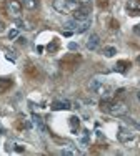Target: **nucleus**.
<instances>
[{
	"label": "nucleus",
	"mask_w": 140,
	"mask_h": 156,
	"mask_svg": "<svg viewBox=\"0 0 140 156\" xmlns=\"http://www.w3.org/2000/svg\"><path fill=\"white\" fill-rule=\"evenodd\" d=\"M100 110L105 111V113H110V115H115V116H123V115H127V110L128 106L125 105L123 101H120V100H102L100 101Z\"/></svg>",
	"instance_id": "1"
},
{
	"label": "nucleus",
	"mask_w": 140,
	"mask_h": 156,
	"mask_svg": "<svg viewBox=\"0 0 140 156\" xmlns=\"http://www.w3.org/2000/svg\"><path fill=\"white\" fill-rule=\"evenodd\" d=\"M3 10H5L7 15L15 18V20L22 17V3L18 0H5L3 2Z\"/></svg>",
	"instance_id": "2"
},
{
	"label": "nucleus",
	"mask_w": 140,
	"mask_h": 156,
	"mask_svg": "<svg viewBox=\"0 0 140 156\" xmlns=\"http://www.w3.org/2000/svg\"><path fill=\"white\" fill-rule=\"evenodd\" d=\"M82 62V57L77 53H70V55H65L64 58L60 60V66L64 70H68V72H72V70H75L77 66H79V63Z\"/></svg>",
	"instance_id": "3"
},
{
	"label": "nucleus",
	"mask_w": 140,
	"mask_h": 156,
	"mask_svg": "<svg viewBox=\"0 0 140 156\" xmlns=\"http://www.w3.org/2000/svg\"><path fill=\"white\" fill-rule=\"evenodd\" d=\"M53 9L58 13H70L72 10L79 9V2H70V0H53Z\"/></svg>",
	"instance_id": "4"
},
{
	"label": "nucleus",
	"mask_w": 140,
	"mask_h": 156,
	"mask_svg": "<svg viewBox=\"0 0 140 156\" xmlns=\"http://www.w3.org/2000/svg\"><path fill=\"white\" fill-rule=\"evenodd\" d=\"M88 90L94 91V93H98V95H107L109 93V87H105L102 81L98 80H90L88 81Z\"/></svg>",
	"instance_id": "5"
},
{
	"label": "nucleus",
	"mask_w": 140,
	"mask_h": 156,
	"mask_svg": "<svg viewBox=\"0 0 140 156\" xmlns=\"http://www.w3.org/2000/svg\"><path fill=\"white\" fill-rule=\"evenodd\" d=\"M90 12H92V9L79 7V9L73 10V20H77V22H87V20H90Z\"/></svg>",
	"instance_id": "6"
},
{
	"label": "nucleus",
	"mask_w": 140,
	"mask_h": 156,
	"mask_svg": "<svg viewBox=\"0 0 140 156\" xmlns=\"http://www.w3.org/2000/svg\"><path fill=\"white\" fill-rule=\"evenodd\" d=\"M24 72H25V75H27V78H30V80H39L40 78L39 66L34 65V63H30V62L27 63V66L24 68Z\"/></svg>",
	"instance_id": "7"
},
{
	"label": "nucleus",
	"mask_w": 140,
	"mask_h": 156,
	"mask_svg": "<svg viewBox=\"0 0 140 156\" xmlns=\"http://www.w3.org/2000/svg\"><path fill=\"white\" fill-rule=\"evenodd\" d=\"M127 12L130 15H140V0H128L127 2Z\"/></svg>",
	"instance_id": "8"
},
{
	"label": "nucleus",
	"mask_w": 140,
	"mask_h": 156,
	"mask_svg": "<svg viewBox=\"0 0 140 156\" xmlns=\"http://www.w3.org/2000/svg\"><path fill=\"white\" fill-rule=\"evenodd\" d=\"M98 45H100V37H98L97 33H92L87 40V48L88 50H97Z\"/></svg>",
	"instance_id": "9"
},
{
	"label": "nucleus",
	"mask_w": 140,
	"mask_h": 156,
	"mask_svg": "<svg viewBox=\"0 0 140 156\" xmlns=\"http://www.w3.org/2000/svg\"><path fill=\"white\" fill-rule=\"evenodd\" d=\"M68 108H72V105H70V101H67V100H57V101L52 103V110H53V111L68 110Z\"/></svg>",
	"instance_id": "10"
},
{
	"label": "nucleus",
	"mask_w": 140,
	"mask_h": 156,
	"mask_svg": "<svg viewBox=\"0 0 140 156\" xmlns=\"http://www.w3.org/2000/svg\"><path fill=\"white\" fill-rule=\"evenodd\" d=\"M132 66V63L128 62V60H120V62H117V65H115V72H119V73H127V70Z\"/></svg>",
	"instance_id": "11"
},
{
	"label": "nucleus",
	"mask_w": 140,
	"mask_h": 156,
	"mask_svg": "<svg viewBox=\"0 0 140 156\" xmlns=\"http://www.w3.org/2000/svg\"><path fill=\"white\" fill-rule=\"evenodd\" d=\"M12 85H13V81L10 78H0V95L5 93L7 90H10Z\"/></svg>",
	"instance_id": "12"
},
{
	"label": "nucleus",
	"mask_w": 140,
	"mask_h": 156,
	"mask_svg": "<svg viewBox=\"0 0 140 156\" xmlns=\"http://www.w3.org/2000/svg\"><path fill=\"white\" fill-rule=\"evenodd\" d=\"M119 140L122 141V143H127V141H130V140H134V133H130V131H127V129H120L119 131Z\"/></svg>",
	"instance_id": "13"
},
{
	"label": "nucleus",
	"mask_w": 140,
	"mask_h": 156,
	"mask_svg": "<svg viewBox=\"0 0 140 156\" xmlns=\"http://www.w3.org/2000/svg\"><path fill=\"white\" fill-rule=\"evenodd\" d=\"M32 121H34V125H35V126H37V128H39L42 133H47V128H45V125H43V120H42L40 116L34 115V116H32Z\"/></svg>",
	"instance_id": "14"
},
{
	"label": "nucleus",
	"mask_w": 140,
	"mask_h": 156,
	"mask_svg": "<svg viewBox=\"0 0 140 156\" xmlns=\"http://www.w3.org/2000/svg\"><path fill=\"white\" fill-rule=\"evenodd\" d=\"M22 5H25V9H28V10H37L40 2L39 0H22Z\"/></svg>",
	"instance_id": "15"
},
{
	"label": "nucleus",
	"mask_w": 140,
	"mask_h": 156,
	"mask_svg": "<svg viewBox=\"0 0 140 156\" xmlns=\"http://www.w3.org/2000/svg\"><path fill=\"white\" fill-rule=\"evenodd\" d=\"M62 154H67V156H77V154H80V151L77 150V148H73V146H67L65 150H62Z\"/></svg>",
	"instance_id": "16"
},
{
	"label": "nucleus",
	"mask_w": 140,
	"mask_h": 156,
	"mask_svg": "<svg viewBox=\"0 0 140 156\" xmlns=\"http://www.w3.org/2000/svg\"><path fill=\"white\" fill-rule=\"evenodd\" d=\"M88 27H90V20H87V22H79V27H77V33H83V32H87L88 30Z\"/></svg>",
	"instance_id": "17"
},
{
	"label": "nucleus",
	"mask_w": 140,
	"mask_h": 156,
	"mask_svg": "<svg viewBox=\"0 0 140 156\" xmlns=\"http://www.w3.org/2000/svg\"><path fill=\"white\" fill-rule=\"evenodd\" d=\"M77 27H79V22H77V20H70V22L65 23V28H67L68 32H75Z\"/></svg>",
	"instance_id": "18"
},
{
	"label": "nucleus",
	"mask_w": 140,
	"mask_h": 156,
	"mask_svg": "<svg viewBox=\"0 0 140 156\" xmlns=\"http://www.w3.org/2000/svg\"><path fill=\"white\" fill-rule=\"evenodd\" d=\"M115 53H117L115 47H105V48H104V55H105L107 58H112Z\"/></svg>",
	"instance_id": "19"
},
{
	"label": "nucleus",
	"mask_w": 140,
	"mask_h": 156,
	"mask_svg": "<svg viewBox=\"0 0 140 156\" xmlns=\"http://www.w3.org/2000/svg\"><path fill=\"white\" fill-rule=\"evenodd\" d=\"M79 125H80V121H79L77 116L70 118V128H72V131H77V129H79Z\"/></svg>",
	"instance_id": "20"
},
{
	"label": "nucleus",
	"mask_w": 140,
	"mask_h": 156,
	"mask_svg": "<svg viewBox=\"0 0 140 156\" xmlns=\"http://www.w3.org/2000/svg\"><path fill=\"white\" fill-rule=\"evenodd\" d=\"M47 50H49V53H55V51H57V50H58V40H57V38H55V40H53V42H52V43H50V45H49V47H47Z\"/></svg>",
	"instance_id": "21"
},
{
	"label": "nucleus",
	"mask_w": 140,
	"mask_h": 156,
	"mask_svg": "<svg viewBox=\"0 0 140 156\" xmlns=\"http://www.w3.org/2000/svg\"><path fill=\"white\" fill-rule=\"evenodd\" d=\"M110 3V0H97V5L100 7V9H107Z\"/></svg>",
	"instance_id": "22"
},
{
	"label": "nucleus",
	"mask_w": 140,
	"mask_h": 156,
	"mask_svg": "<svg viewBox=\"0 0 140 156\" xmlns=\"http://www.w3.org/2000/svg\"><path fill=\"white\" fill-rule=\"evenodd\" d=\"M17 37H18V30H10V32H9V38H10V40L17 38Z\"/></svg>",
	"instance_id": "23"
},
{
	"label": "nucleus",
	"mask_w": 140,
	"mask_h": 156,
	"mask_svg": "<svg viewBox=\"0 0 140 156\" xmlns=\"http://www.w3.org/2000/svg\"><path fill=\"white\" fill-rule=\"evenodd\" d=\"M110 28L117 30V28H119V22H117V20H113V18H112V20H110Z\"/></svg>",
	"instance_id": "24"
},
{
	"label": "nucleus",
	"mask_w": 140,
	"mask_h": 156,
	"mask_svg": "<svg viewBox=\"0 0 140 156\" xmlns=\"http://www.w3.org/2000/svg\"><path fill=\"white\" fill-rule=\"evenodd\" d=\"M7 58H10V60H15V53H13V51H7Z\"/></svg>",
	"instance_id": "25"
},
{
	"label": "nucleus",
	"mask_w": 140,
	"mask_h": 156,
	"mask_svg": "<svg viewBox=\"0 0 140 156\" xmlns=\"http://www.w3.org/2000/svg\"><path fill=\"white\" fill-rule=\"evenodd\" d=\"M18 43H20V45H27V38H24V37H18Z\"/></svg>",
	"instance_id": "26"
},
{
	"label": "nucleus",
	"mask_w": 140,
	"mask_h": 156,
	"mask_svg": "<svg viewBox=\"0 0 140 156\" xmlns=\"http://www.w3.org/2000/svg\"><path fill=\"white\" fill-rule=\"evenodd\" d=\"M68 48H70V50H77L79 45H77V43H68Z\"/></svg>",
	"instance_id": "27"
},
{
	"label": "nucleus",
	"mask_w": 140,
	"mask_h": 156,
	"mask_svg": "<svg viewBox=\"0 0 140 156\" xmlns=\"http://www.w3.org/2000/svg\"><path fill=\"white\" fill-rule=\"evenodd\" d=\"M5 32V23H3V20H0V33Z\"/></svg>",
	"instance_id": "28"
},
{
	"label": "nucleus",
	"mask_w": 140,
	"mask_h": 156,
	"mask_svg": "<svg viewBox=\"0 0 140 156\" xmlns=\"http://www.w3.org/2000/svg\"><path fill=\"white\" fill-rule=\"evenodd\" d=\"M134 32H135V33H138V35H140V25H135V27H134Z\"/></svg>",
	"instance_id": "29"
},
{
	"label": "nucleus",
	"mask_w": 140,
	"mask_h": 156,
	"mask_svg": "<svg viewBox=\"0 0 140 156\" xmlns=\"http://www.w3.org/2000/svg\"><path fill=\"white\" fill-rule=\"evenodd\" d=\"M137 98H138V101H140V91H138V93H137Z\"/></svg>",
	"instance_id": "30"
},
{
	"label": "nucleus",
	"mask_w": 140,
	"mask_h": 156,
	"mask_svg": "<svg viewBox=\"0 0 140 156\" xmlns=\"http://www.w3.org/2000/svg\"><path fill=\"white\" fill-rule=\"evenodd\" d=\"M70 2H77V0H70Z\"/></svg>",
	"instance_id": "31"
}]
</instances>
